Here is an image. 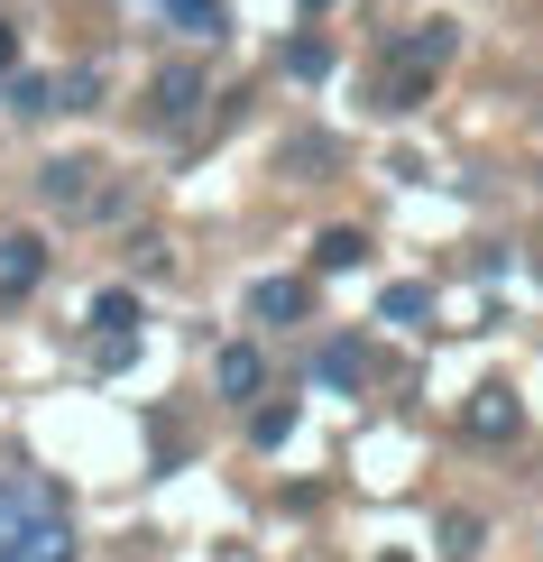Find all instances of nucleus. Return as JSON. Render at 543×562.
<instances>
[{"mask_svg":"<svg viewBox=\"0 0 543 562\" xmlns=\"http://www.w3.org/2000/svg\"><path fill=\"white\" fill-rule=\"evenodd\" d=\"M377 314H387V323H423V314H433V286H387Z\"/></svg>","mask_w":543,"mask_h":562,"instance_id":"16","label":"nucleus"},{"mask_svg":"<svg viewBox=\"0 0 543 562\" xmlns=\"http://www.w3.org/2000/svg\"><path fill=\"white\" fill-rule=\"evenodd\" d=\"M360 259H369V240H360L350 222H341V231H323V240H314V268H323V277H341V268H360Z\"/></svg>","mask_w":543,"mask_h":562,"instance_id":"12","label":"nucleus"},{"mask_svg":"<svg viewBox=\"0 0 543 562\" xmlns=\"http://www.w3.org/2000/svg\"><path fill=\"white\" fill-rule=\"evenodd\" d=\"M92 323H102V341H129L138 333V295L129 286H102V295H92Z\"/></svg>","mask_w":543,"mask_h":562,"instance_id":"10","label":"nucleus"},{"mask_svg":"<svg viewBox=\"0 0 543 562\" xmlns=\"http://www.w3.org/2000/svg\"><path fill=\"white\" fill-rule=\"evenodd\" d=\"M304 10H332V0H304Z\"/></svg>","mask_w":543,"mask_h":562,"instance_id":"20","label":"nucleus"},{"mask_svg":"<svg viewBox=\"0 0 543 562\" xmlns=\"http://www.w3.org/2000/svg\"><path fill=\"white\" fill-rule=\"evenodd\" d=\"M314 369H323V387H369V350L360 341H323Z\"/></svg>","mask_w":543,"mask_h":562,"instance_id":"9","label":"nucleus"},{"mask_svg":"<svg viewBox=\"0 0 543 562\" xmlns=\"http://www.w3.org/2000/svg\"><path fill=\"white\" fill-rule=\"evenodd\" d=\"M167 10H176V29H184V37H222V29H230L222 0H167Z\"/></svg>","mask_w":543,"mask_h":562,"instance_id":"13","label":"nucleus"},{"mask_svg":"<svg viewBox=\"0 0 543 562\" xmlns=\"http://www.w3.org/2000/svg\"><path fill=\"white\" fill-rule=\"evenodd\" d=\"M10 111L19 121H46V111H56V83L46 75H10Z\"/></svg>","mask_w":543,"mask_h":562,"instance_id":"14","label":"nucleus"},{"mask_svg":"<svg viewBox=\"0 0 543 562\" xmlns=\"http://www.w3.org/2000/svg\"><path fill=\"white\" fill-rule=\"evenodd\" d=\"M56 111H102V65H65L56 75Z\"/></svg>","mask_w":543,"mask_h":562,"instance_id":"11","label":"nucleus"},{"mask_svg":"<svg viewBox=\"0 0 543 562\" xmlns=\"http://www.w3.org/2000/svg\"><path fill=\"white\" fill-rule=\"evenodd\" d=\"M442 553H452V562L479 553V517H442Z\"/></svg>","mask_w":543,"mask_h":562,"instance_id":"18","label":"nucleus"},{"mask_svg":"<svg viewBox=\"0 0 543 562\" xmlns=\"http://www.w3.org/2000/svg\"><path fill=\"white\" fill-rule=\"evenodd\" d=\"M452 56H461V29H452V19H415L406 37H387V65H396V75H387V111H415L423 83H433Z\"/></svg>","mask_w":543,"mask_h":562,"instance_id":"2","label":"nucleus"},{"mask_svg":"<svg viewBox=\"0 0 543 562\" xmlns=\"http://www.w3.org/2000/svg\"><path fill=\"white\" fill-rule=\"evenodd\" d=\"M377 562H406V553H377Z\"/></svg>","mask_w":543,"mask_h":562,"instance_id":"21","label":"nucleus"},{"mask_svg":"<svg viewBox=\"0 0 543 562\" xmlns=\"http://www.w3.org/2000/svg\"><path fill=\"white\" fill-rule=\"evenodd\" d=\"M286 434H295V406H258V415H249V442H258V452H276Z\"/></svg>","mask_w":543,"mask_h":562,"instance_id":"17","label":"nucleus"},{"mask_svg":"<svg viewBox=\"0 0 543 562\" xmlns=\"http://www.w3.org/2000/svg\"><path fill=\"white\" fill-rule=\"evenodd\" d=\"M461 425L479 434V442H516V434H525V406H516V387H479Z\"/></svg>","mask_w":543,"mask_h":562,"instance_id":"7","label":"nucleus"},{"mask_svg":"<svg viewBox=\"0 0 543 562\" xmlns=\"http://www.w3.org/2000/svg\"><path fill=\"white\" fill-rule=\"evenodd\" d=\"M0 562H75L65 498L29 471H0Z\"/></svg>","mask_w":543,"mask_h":562,"instance_id":"1","label":"nucleus"},{"mask_svg":"<svg viewBox=\"0 0 543 562\" xmlns=\"http://www.w3.org/2000/svg\"><path fill=\"white\" fill-rule=\"evenodd\" d=\"M203 102H212V75H203V65H167V75L148 83V121H157V130H184Z\"/></svg>","mask_w":543,"mask_h":562,"instance_id":"4","label":"nucleus"},{"mask_svg":"<svg viewBox=\"0 0 543 562\" xmlns=\"http://www.w3.org/2000/svg\"><path fill=\"white\" fill-rule=\"evenodd\" d=\"M212 387H222L230 406H249V396L268 387V360H258V341H222V350H212Z\"/></svg>","mask_w":543,"mask_h":562,"instance_id":"6","label":"nucleus"},{"mask_svg":"<svg viewBox=\"0 0 543 562\" xmlns=\"http://www.w3.org/2000/svg\"><path fill=\"white\" fill-rule=\"evenodd\" d=\"M37 277H46V240L37 231H10V240H0V304H29Z\"/></svg>","mask_w":543,"mask_h":562,"instance_id":"5","label":"nucleus"},{"mask_svg":"<svg viewBox=\"0 0 543 562\" xmlns=\"http://www.w3.org/2000/svg\"><path fill=\"white\" fill-rule=\"evenodd\" d=\"M286 75H295V83H323V75H332V46H323V37H295V46H286Z\"/></svg>","mask_w":543,"mask_h":562,"instance_id":"15","label":"nucleus"},{"mask_svg":"<svg viewBox=\"0 0 543 562\" xmlns=\"http://www.w3.org/2000/svg\"><path fill=\"white\" fill-rule=\"evenodd\" d=\"M10 75H19V29L0 19V83H10Z\"/></svg>","mask_w":543,"mask_h":562,"instance_id":"19","label":"nucleus"},{"mask_svg":"<svg viewBox=\"0 0 543 562\" xmlns=\"http://www.w3.org/2000/svg\"><path fill=\"white\" fill-rule=\"evenodd\" d=\"M37 203L46 213H102V167H92V157H46L37 167Z\"/></svg>","mask_w":543,"mask_h":562,"instance_id":"3","label":"nucleus"},{"mask_svg":"<svg viewBox=\"0 0 543 562\" xmlns=\"http://www.w3.org/2000/svg\"><path fill=\"white\" fill-rule=\"evenodd\" d=\"M249 314H258V323H304V314H314V286H304V277H258V286H249Z\"/></svg>","mask_w":543,"mask_h":562,"instance_id":"8","label":"nucleus"}]
</instances>
